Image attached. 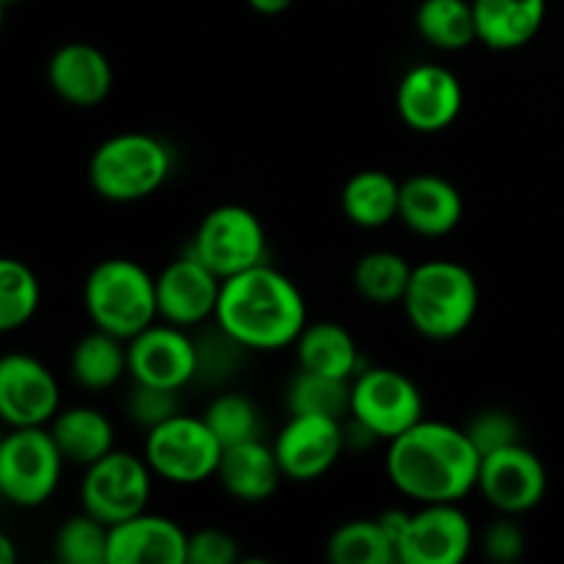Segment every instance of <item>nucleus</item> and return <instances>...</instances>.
<instances>
[{"mask_svg": "<svg viewBox=\"0 0 564 564\" xmlns=\"http://www.w3.org/2000/svg\"><path fill=\"white\" fill-rule=\"evenodd\" d=\"M350 413L358 427L372 438L394 441L424 419V400L419 386L397 369L375 367L352 380Z\"/></svg>", "mask_w": 564, "mask_h": 564, "instance_id": "nucleus-9", "label": "nucleus"}, {"mask_svg": "<svg viewBox=\"0 0 564 564\" xmlns=\"http://www.w3.org/2000/svg\"><path fill=\"white\" fill-rule=\"evenodd\" d=\"M482 455L466 430L444 422H419L389 441L386 474L391 485L419 505H457L479 485Z\"/></svg>", "mask_w": 564, "mask_h": 564, "instance_id": "nucleus-1", "label": "nucleus"}, {"mask_svg": "<svg viewBox=\"0 0 564 564\" xmlns=\"http://www.w3.org/2000/svg\"><path fill=\"white\" fill-rule=\"evenodd\" d=\"M297 364L306 372L350 380L358 375V345L350 330L339 323H314L297 336Z\"/></svg>", "mask_w": 564, "mask_h": 564, "instance_id": "nucleus-23", "label": "nucleus"}, {"mask_svg": "<svg viewBox=\"0 0 564 564\" xmlns=\"http://www.w3.org/2000/svg\"><path fill=\"white\" fill-rule=\"evenodd\" d=\"M204 422L213 427V433L218 435V441L226 446L242 444V441L259 438V411L253 408V402L242 394H220L209 402L207 413H204Z\"/></svg>", "mask_w": 564, "mask_h": 564, "instance_id": "nucleus-33", "label": "nucleus"}, {"mask_svg": "<svg viewBox=\"0 0 564 564\" xmlns=\"http://www.w3.org/2000/svg\"><path fill=\"white\" fill-rule=\"evenodd\" d=\"M86 312L99 330L130 341L160 317L158 279L132 259H105L88 273Z\"/></svg>", "mask_w": 564, "mask_h": 564, "instance_id": "nucleus-4", "label": "nucleus"}, {"mask_svg": "<svg viewBox=\"0 0 564 564\" xmlns=\"http://www.w3.org/2000/svg\"><path fill=\"white\" fill-rule=\"evenodd\" d=\"M58 402V383L39 358L11 352L0 361V416L9 427H44Z\"/></svg>", "mask_w": 564, "mask_h": 564, "instance_id": "nucleus-16", "label": "nucleus"}, {"mask_svg": "<svg viewBox=\"0 0 564 564\" xmlns=\"http://www.w3.org/2000/svg\"><path fill=\"white\" fill-rule=\"evenodd\" d=\"M240 556L237 540L220 529L187 534V564H231Z\"/></svg>", "mask_w": 564, "mask_h": 564, "instance_id": "nucleus-37", "label": "nucleus"}, {"mask_svg": "<svg viewBox=\"0 0 564 564\" xmlns=\"http://www.w3.org/2000/svg\"><path fill=\"white\" fill-rule=\"evenodd\" d=\"M479 490L505 516H521L543 501L549 474L543 460L523 444H510L482 457Z\"/></svg>", "mask_w": 564, "mask_h": 564, "instance_id": "nucleus-12", "label": "nucleus"}, {"mask_svg": "<svg viewBox=\"0 0 564 564\" xmlns=\"http://www.w3.org/2000/svg\"><path fill=\"white\" fill-rule=\"evenodd\" d=\"M50 433L66 460L80 463L86 468L113 452V424L94 408H69L58 413Z\"/></svg>", "mask_w": 564, "mask_h": 564, "instance_id": "nucleus-25", "label": "nucleus"}, {"mask_svg": "<svg viewBox=\"0 0 564 564\" xmlns=\"http://www.w3.org/2000/svg\"><path fill=\"white\" fill-rule=\"evenodd\" d=\"M143 457L154 477L174 485H198L209 477H218L224 444L204 422V416L176 413L160 427L149 430Z\"/></svg>", "mask_w": 564, "mask_h": 564, "instance_id": "nucleus-6", "label": "nucleus"}, {"mask_svg": "<svg viewBox=\"0 0 564 564\" xmlns=\"http://www.w3.org/2000/svg\"><path fill=\"white\" fill-rule=\"evenodd\" d=\"M127 413L138 427L149 430L160 427L163 422L180 413V389H165V386L135 383V389L127 397Z\"/></svg>", "mask_w": 564, "mask_h": 564, "instance_id": "nucleus-34", "label": "nucleus"}, {"mask_svg": "<svg viewBox=\"0 0 564 564\" xmlns=\"http://www.w3.org/2000/svg\"><path fill=\"white\" fill-rule=\"evenodd\" d=\"M523 549H527V538H523L521 527L516 521H510V516L499 518L488 527L485 532V551L494 562L510 564L516 560H521Z\"/></svg>", "mask_w": 564, "mask_h": 564, "instance_id": "nucleus-38", "label": "nucleus"}, {"mask_svg": "<svg viewBox=\"0 0 564 564\" xmlns=\"http://www.w3.org/2000/svg\"><path fill=\"white\" fill-rule=\"evenodd\" d=\"M53 91L75 108H94L105 102L113 88V66L94 44L72 42L53 53L47 66Z\"/></svg>", "mask_w": 564, "mask_h": 564, "instance_id": "nucleus-19", "label": "nucleus"}, {"mask_svg": "<svg viewBox=\"0 0 564 564\" xmlns=\"http://www.w3.org/2000/svg\"><path fill=\"white\" fill-rule=\"evenodd\" d=\"M463 196L449 180L435 174H419L402 182L400 218L422 237H446L460 226Z\"/></svg>", "mask_w": 564, "mask_h": 564, "instance_id": "nucleus-20", "label": "nucleus"}, {"mask_svg": "<svg viewBox=\"0 0 564 564\" xmlns=\"http://www.w3.org/2000/svg\"><path fill=\"white\" fill-rule=\"evenodd\" d=\"M152 474L147 457L141 460L130 452H108L102 460L91 463L83 477V510L108 527L141 516L152 494Z\"/></svg>", "mask_w": 564, "mask_h": 564, "instance_id": "nucleus-10", "label": "nucleus"}, {"mask_svg": "<svg viewBox=\"0 0 564 564\" xmlns=\"http://www.w3.org/2000/svg\"><path fill=\"white\" fill-rule=\"evenodd\" d=\"M413 268L394 251H369L358 259L352 270V284L364 301L375 306H391L402 303L408 284H411Z\"/></svg>", "mask_w": 564, "mask_h": 564, "instance_id": "nucleus-28", "label": "nucleus"}, {"mask_svg": "<svg viewBox=\"0 0 564 564\" xmlns=\"http://www.w3.org/2000/svg\"><path fill=\"white\" fill-rule=\"evenodd\" d=\"M352 400V386L350 380L328 378V375L306 372L301 369L290 386V413H319V416H334L341 419L350 411Z\"/></svg>", "mask_w": 564, "mask_h": 564, "instance_id": "nucleus-31", "label": "nucleus"}, {"mask_svg": "<svg viewBox=\"0 0 564 564\" xmlns=\"http://www.w3.org/2000/svg\"><path fill=\"white\" fill-rule=\"evenodd\" d=\"M378 521H380V527H383V532L389 534V540L394 543V549H397V545H400V540H402V534H405L408 521H411V512L389 510V512H383Z\"/></svg>", "mask_w": 564, "mask_h": 564, "instance_id": "nucleus-39", "label": "nucleus"}, {"mask_svg": "<svg viewBox=\"0 0 564 564\" xmlns=\"http://www.w3.org/2000/svg\"><path fill=\"white\" fill-rule=\"evenodd\" d=\"M64 452L44 427H11L0 444V494L14 507H42L55 494Z\"/></svg>", "mask_w": 564, "mask_h": 564, "instance_id": "nucleus-7", "label": "nucleus"}, {"mask_svg": "<svg viewBox=\"0 0 564 564\" xmlns=\"http://www.w3.org/2000/svg\"><path fill=\"white\" fill-rule=\"evenodd\" d=\"M474 529L457 505H422L397 545L400 564H460L471 554Z\"/></svg>", "mask_w": 564, "mask_h": 564, "instance_id": "nucleus-14", "label": "nucleus"}, {"mask_svg": "<svg viewBox=\"0 0 564 564\" xmlns=\"http://www.w3.org/2000/svg\"><path fill=\"white\" fill-rule=\"evenodd\" d=\"M39 301H42V286L33 270L20 259L6 257L0 262V330L11 334L31 323L33 314L39 312Z\"/></svg>", "mask_w": 564, "mask_h": 564, "instance_id": "nucleus-30", "label": "nucleus"}, {"mask_svg": "<svg viewBox=\"0 0 564 564\" xmlns=\"http://www.w3.org/2000/svg\"><path fill=\"white\" fill-rule=\"evenodd\" d=\"M246 3L251 6L253 11H259V14L273 17V14H281V11L290 9V6L295 3V0H246Z\"/></svg>", "mask_w": 564, "mask_h": 564, "instance_id": "nucleus-40", "label": "nucleus"}, {"mask_svg": "<svg viewBox=\"0 0 564 564\" xmlns=\"http://www.w3.org/2000/svg\"><path fill=\"white\" fill-rule=\"evenodd\" d=\"M119 336L108 330H94L83 336L72 352V375L88 391L110 389L127 369V347H121Z\"/></svg>", "mask_w": 564, "mask_h": 564, "instance_id": "nucleus-27", "label": "nucleus"}, {"mask_svg": "<svg viewBox=\"0 0 564 564\" xmlns=\"http://www.w3.org/2000/svg\"><path fill=\"white\" fill-rule=\"evenodd\" d=\"M460 80L441 64H419L405 72L397 86V110L400 119L416 132H441L463 113Z\"/></svg>", "mask_w": 564, "mask_h": 564, "instance_id": "nucleus-15", "label": "nucleus"}, {"mask_svg": "<svg viewBox=\"0 0 564 564\" xmlns=\"http://www.w3.org/2000/svg\"><path fill=\"white\" fill-rule=\"evenodd\" d=\"M477 36L494 50H518L532 42L545 22V0H471Z\"/></svg>", "mask_w": 564, "mask_h": 564, "instance_id": "nucleus-22", "label": "nucleus"}, {"mask_svg": "<svg viewBox=\"0 0 564 564\" xmlns=\"http://www.w3.org/2000/svg\"><path fill=\"white\" fill-rule=\"evenodd\" d=\"M402 182L386 171H358L341 191V213L361 229H380L400 218Z\"/></svg>", "mask_w": 564, "mask_h": 564, "instance_id": "nucleus-24", "label": "nucleus"}, {"mask_svg": "<svg viewBox=\"0 0 564 564\" xmlns=\"http://www.w3.org/2000/svg\"><path fill=\"white\" fill-rule=\"evenodd\" d=\"M328 560L334 564H394L397 549L380 521H350L328 540Z\"/></svg>", "mask_w": 564, "mask_h": 564, "instance_id": "nucleus-29", "label": "nucleus"}, {"mask_svg": "<svg viewBox=\"0 0 564 564\" xmlns=\"http://www.w3.org/2000/svg\"><path fill=\"white\" fill-rule=\"evenodd\" d=\"M3 3H6V6H9V3H17V0H3Z\"/></svg>", "mask_w": 564, "mask_h": 564, "instance_id": "nucleus-42", "label": "nucleus"}, {"mask_svg": "<svg viewBox=\"0 0 564 564\" xmlns=\"http://www.w3.org/2000/svg\"><path fill=\"white\" fill-rule=\"evenodd\" d=\"M108 564H187V534L171 518L141 512L110 527Z\"/></svg>", "mask_w": 564, "mask_h": 564, "instance_id": "nucleus-18", "label": "nucleus"}, {"mask_svg": "<svg viewBox=\"0 0 564 564\" xmlns=\"http://www.w3.org/2000/svg\"><path fill=\"white\" fill-rule=\"evenodd\" d=\"M416 31L438 50H463L477 42V17L471 0H422Z\"/></svg>", "mask_w": 564, "mask_h": 564, "instance_id": "nucleus-26", "label": "nucleus"}, {"mask_svg": "<svg viewBox=\"0 0 564 564\" xmlns=\"http://www.w3.org/2000/svg\"><path fill=\"white\" fill-rule=\"evenodd\" d=\"M408 323L422 336L446 341L460 336L474 323L479 308L477 279L460 262L435 259L413 268L405 297Z\"/></svg>", "mask_w": 564, "mask_h": 564, "instance_id": "nucleus-3", "label": "nucleus"}, {"mask_svg": "<svg viewBox=\"0 0 564 564\" xmlns=\"http://www.w3.org/2000/svg\"><path fill=\"white\" fill-rule=\"evenodd\" d=\"M171 149L149 132H119L94 149L88 182L108 202H141L165 185L171 174Z\"/></svg>", "mask_w": 564, "mask_h": 564, "instance_id": "nucleus-5", "label": "nucleus"}, {"mask_svg": "<svg viewBox=\"0 0 564 564\" xmlns=\"http://www.w3.org/2000/svg\"><path fill=\"white\" fill-rule=\"evenodd\" d=\"M198 347V372L196 380H226L237 369L240 361V352H246V347L237 339H231L224 328H218V334L204 336L202 341H196Z\"/></svg>", "mask_w": 564, "mask_h": 564, "instance_id": "nucleus-35", "label": "nucleus"}, {"mask_svg": "<svg viewBox=\"0 0 564 564\" xmlns=\"http://www.w3.org/2000/svg\"><path fill=\"white\" fill-rule=\"evenodd\" d=\"M284 477L312 482L328 474L345 449V430L339 419L319 413H292L273 444Z\"/></svg>", "mask_w": 564, "mask_h": 564, "instance_id": "nucleus-13", "label": "nucleus"}, {"mask_svg": "<svg viewBox=\"0 0 564 564\" xmlns=\"http://www.w3.org/2000/svg\"><path fill=\"white\" fill-rule=\"evenodd\" d=\"M191 253H196L215 275H231L264 262L268 235L257 215L240 204H220L198 224Z\"/></svg>", "mask_w": 564, "mask_h": 564, "instance_id": "nucleus-8", "label": "nucleus"}, {"mask_svg": "<svg viewBox=\"0 0 564 564\" xmlns=\"http://www.w3.org/2000/svg\"><path fill=\"white\" fill-rule=\"evenodd\" d=\"M220 286H224V279L215 275L196 253L174 259L158 275L160 317L180 328H191L207 317H215Z\"/></svg>", "mask_w": 564, "mask_h": 564, "instance_id": "nucleus-17", "label": "nucleus"}, {"mask_svg": "<svg viewBox=\"0 0 564 564\" xmlns=\"http://www.w3.org/2000/svg\"><path fill=\"white\" fill-rule=\"evenodd\" d=\"M215 323L246 350H284L306 328V301L290 275L262 262L224 279Z\"/></svg>", "mask_w": 564, "mask_h": 564, "instance_id": "nucleus-2", "label": "nucleus"}, {"mask_svg": "<svg viewBox=\"0 0 564 564\" xmlns=\"http://www.w3.org/2000/svg\"><path fill=\"white\" fill-rule=\"evenodd\" d=\"M281 477V463L273 446L262 444V438L242 441V444L226 446L220 457L218 479L224 482L226 494L240 501H264L275 494Z\"/></svg>", "mask_w": 564, "mask_h": 564, "instance_id": "nucleus-21", "label": "nucleus"}, {"mask_svg": "<svg viewBox=\"0 0 564 564\" xmlns=\"http://www.w3.org/2000/svg\"><path fill=\"white\" fill-rule=\"evenodd\" d=\"M466 433L482 457L496 449H505V446L510 444H521V430H518V422L512 419V413L507 411H482L479 416L471 419Z\"/></svg>", "mask_w": 564, "mask_h": 564, "instance_id": "nucleus-36", "label": "nucleus"}, {"mask_svg": "<svg viewBox=\"0 0 564 564\" xmlns=\"http://www.w3.org/2000/svg\"><path fill=\"white\" fill-rule=\"evenodd\" d=\"M127 372L135 383L182 389L198 372V347L180 325L152 323L132 336L127 347Z\"/></svg>", "mask_w": 564, "mask_h": 564, "instance_id": "nucleus-11", "label": "nucleus"}, {"mask_svg": "<svg viewBox=\"0 0 564 564\" xmlns=\"http://www.w3.org/2000/svg\"><path fill=\"white\" fill-rule=\"evenodd\" d=\"M0 562L14 564V549H11L9 534H0Z\"/></svg>", "mask_w": 564, "mask_h": 564, "instance_id": "nucleus-41", "label": "nucleus"}, {"mask_svg": "<svg viewBox=\"0 0 564 564\" xmlns=\"http://www.w3.org/2000/svg\"><path fill=\"white\" fill-rule=\"evenodd\" d=\"M110 527L83 510L55 534V560L64 564H108Z\"/></svg>", "mask_w": 564, "mask_h": 564, "instance_id": "nucleus-32", "label": "nucleus"}]
</instances>
